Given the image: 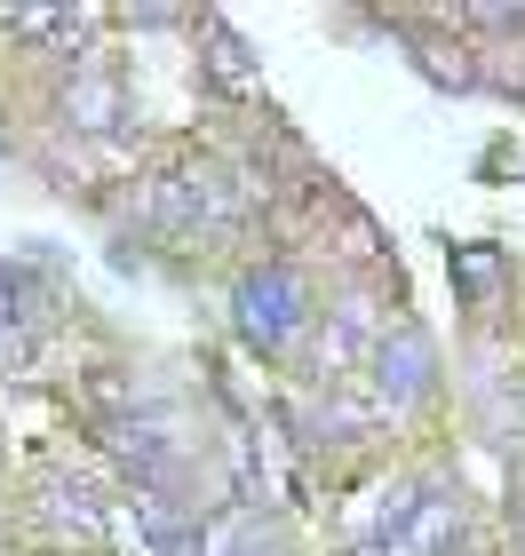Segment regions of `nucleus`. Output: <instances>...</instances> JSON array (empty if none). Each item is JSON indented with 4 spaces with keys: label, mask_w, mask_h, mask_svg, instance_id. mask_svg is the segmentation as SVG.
Listing matches in <instances>:
<instances>
[{
    "label": "nucleus",
    "mask_w": 525,
    "mask_h": 556,
    "mask_svg": "<svg viewBox=\"0 0 525 556\" xmlns=\"http://www.w3.org/2000/svg\"><path fill=\"white\" fill-rule=\"evenodd\" d=\"M493 278H502V255L493 247H454V287L478 302V294H493Z\"/></svg>",
    "instance_id": "10"
},
{
    "label": "nucleus",
    "mask_w": 525,
    "mask_h": 556,
    "mask_svg": "<svg viewBox=\"0 0 525 556\" xmlns=\"http://www.w3.org/2000/svg\"><path fill=\"white\" fill-rule=\"evenodd\" d=\"M239 334L255 350H287L303 334V278L287 263H263V270L239 278Z\"/></svg>",
    "instance_id": "1"
},
{
    "label": "nucleus",
    "mask_w": 525,
    "mask_h": 556,
    "mask_svg": "<svg viewBox=\"0 0 525 556\" xmlns=\"http://www.w3.org/2000/svg\"><path fill=\"white\" fill-rule=\"evenodd\" d=\"M199 556H279V548L263 541L255 517H215L208 533H199Z\"/></svg>",
    "instance_id": "8"
},
{
    "label": "nucleus",
    "mask_w": 525,
    "mask_h": 556,
    "mask_svg": "<svg viewBox=\"0 0 525 556\" xmlns=\"http://www.w3.org/2000/svg\"><path fill=\"white\" fill-rule=\"evenodd\" d=\"M9 33L16 40H57V48H72L88 33V9H9Z\"/></svg>",
    "instance_id": "7"
},
{
    "label": "nucleus",
    "mask_w": 525,
    "mask_h": 556,
    "mask_svg": "<svg viewBox=\"0 0 525 556\" xmlns=\"http://www.w3.org/2000/svg\"><path fill=\"white\" fill-rule=\"evenodd\" d=\"M517 541H525V517H517Z\"/></svg>",
    "instance_id": "13"
},
{
    "label": "nucleus",
    "mask_w": 525,
    "mask_h": 556,
    "mask_svg": "<svg viewBox=\"0 0 525 556\" xmlns=\"http://www.w3.org/2000/svg\"><path fill=\"white\" fill-rule=\"evenodd\" d=\"M64 112H72V128H88V136H112L120 128V88L104 80V72H80L64 96Z\"/></svg>",
    "instance_id": "6"
},
{
    "label": "nucleus",
    "mask_w": 525,
    "mask_h": 556,
    "mask_svg": "<svg viewBox=\"0 0 525 556\" xmlns=\"http://www.w3.org/2000/svg\"><path fill=\"white\" fill-rule=\"evenodd\" d=\"M208 80L223 96H239V104H255V96H263V72L247 64V48L232 40V24H208Z\"/></svg>",
    "instance_id": "4"
},
{
    "label": "nucleus",
    "mask_w": 525,
    "mask_h": 556,
    "mask_svg": "<svg viewBox=\"0 0 525 556\" xmlns=\"http://www.w3.org/2000/svg\"><path fill=\"white\" fill-rule=\"evenodd\" d=\"M16 358H24V326H16V287L0 270V366H16Z\"/></svg>",
    "instance_id": "11"
},
{
    "label": "nucleus",
    "mask_w": 525,
    "mask_h": 556,
    "mask_svg": "<svg viewBox=\"0 0 525 556\" xmlns=\"http://www.w3.org/2000/svg\"><path fill=\"white\" fill-rule=\"evenodd\" d=\"M112 445H120V462H128V469H143L152 485H167L175 445H167V429H160V421H120V429H112Z\"/></svg>",
    "instance_id": "5"
},
{
    "label": "nucleus",
    "mask_w": 525,
    "mask_h": 556,
    "mask_svg": "<svg viewBox=\"0 0 525 556\" xmlns=\"http://www.w3.org/2000/svg\"><path fill=\"white\" fill-rule=\"evenodd\" d=\"M422 56H430V80H454V88H470V80H478V72L462 64V48H422Z\"/></svg>",
    "instance_id": "12"
},
{
    "label": "nucleus",
    "mask_w": 525,
    "mask_h": 556,
    "mask_svg": "<svg viewBox=\"0 0 525 556\" xmlns=\"http://www.w3.org/2000/svg\"><path fill=\"white\" fill-rule=\"evenodd\" d=\"M454 541H462V493L422 485V493H414V509H407V525H398L390 541L359 548V556H454Z\"/></svg>",
    "instance_id": "2"
},
{
    "label": "nucleus",
    "mask_w": 525,
    "mask_h": 556,
    "mask_svg": "<svg viewBox=\"0 0 525 556\" xmlns=\"http://www.w3.org/2000/svg\"><path fill=\"white\" fill-rule=\"evenodd\" d=\"M48 517H57V525H72L80 541H96V533H104V509H96V493H88V485H48Z\"/></svg>",
    "instance_id": "9"
},
{
    "label": "nucleus",
    "mask_w": 525,
    "mask_h": 556,
    "mask_svg": "<svg viewBox=\"0 0 525 556\" xmlns=\"http://www.w3.org/2000/svg\"><path fill=\"white\" fill-rule=\"evenodd\" d=\"M374 390H383V406H414L430 390V342H422V326H390L374 342Z\"/></svg>",
    "instance_id": "3"
}]
</instances>
